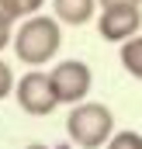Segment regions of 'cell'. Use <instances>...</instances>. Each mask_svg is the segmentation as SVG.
Listing matches in <instances>:
<instances>
[{
	"instance_id": "obj_11",
	"label": "cell",
	"mask_w": 142,
	"mask_h": 149,
	"mask_svg": "<svg viewBox=\"0 0 142 149\" xmlns=\"http://www.w3.org/2000/svg\"><path fill=\"white\" fill-rule=\"evenodd\" d=\"M42 3H45V0H17L21 17H31V14H38V10H42Z\"/></svg>"
},
{
	"instance_id": "obj_8",
	"label": "cell",
	"mask_w": 142,
	"mask_h": 149,
	"mask_svg": "<svg viewBox=\"0 0 142 149\" xmlns=\"http://www.w3.org/2000/svg\"><path fill=\"white\" fill-rule=\"evenodd\" d=\"M104 149H142V135L132 132V128H121L104 142Z\"/></svg>"
},
{
	"instance_id": "obj_1",
	"label": "cell",
	"mask_w": 142,
	"mask_h": 149,
	"mask_svg": "<svg viewBox=\"0 0 142 149\" xmlns=\"http://www.w3.org/2000/svg\"><path fill=\"white\" fill-rule=\"evenodd\" d=\"M63 45V28L59 17H45V14H31L24 17V24L14 31V56L28 66H45L49 59H56Z\"/></svg>"
},
{
	"instance_id": "obj_14",
	"label": "cell",
	"mask_w": 142,
	"mask_h": 149,
	"mask_svg": "<svg viewBox=\"0 0 142 149\" xmlns=\"http://www.w3.org/2000/svg\"><path fill=\"white\" fill-rule=\"evenodd\" d=\"M24 149H49V146H38V142H35V146H24Z\"/></svg>"
},
{
	"instance_id": "obj_2",
	"label": "cell",
	"mask_w": 142,
	"mask_h": 149,
	"mask_svg": "<svg viewBox=\"0 0 142 149\" xmlns=\"http://www.w3.org/2000/svg\"><path fill=\"white\" fill-rule=\"evenodd\" d=\"M66 132L80 149H104V142L114 135V114L107 104L80 101L66 114Z\"/></svg>"
},
{
	"instance_id": "obj_4",
	"label": "cell",
	"mask_w": 142,
	"mask_h": 149,
	"mask_svg": "<svg viewBox=\"0 0 142 149\" xmlns=\"http://www.w3.org/2000/svg\"><path fill=\"white\" fill-rule=\"evenodd\" d=\"M52 87L59 94V104H80L87 101L90 87H94V70L83 59H63L52 66Z\"/></svg>"
},
{
	"instance_id": "obj_10",
	"label": "cell",
	"mask_w": 142,
	"mask_h": 149,
	"mask_svg": "<svg viewBox=\"0 0 142 149\" xmlns=\"http://www.w3.org/2000/svg\"><path fill=\"white\" fill-rule=\"evenodd\" d=\"M17 87V80H14V73H10V63H3L0 59V101L3 97H10V90Z\"/></svg>"
},
{
	"instance_id": "obj_13",
	"label": "cell",
	"mask_w": 142,
	"mask_h": 149,
	"mask_svg": "<svg viewBox=\"0 0 142 149\" xmlns=\"http://www.w3.org/2000/svg\"><path fill=\"white\" fill-rule=\"evenodd\" d=\"M10 45V28H0V52Z\"/></svg>"
},
{
	"instance_id": "obj_6",
	"label": "cell",
	"mask_w": 142,
	"mask_h": 149,
	"mask_svg": "<svg viewBox=\"0 0 142 149\" xmlns=\"http://www.w3.org/2000/svg\"><path fill=\"white\" fill-rule=\"evenodd\" d=\"M97 7H101L97 0H52V10H56L59 24H73V28L76 24H87Z\"/></svg>"
},
{
	"instance_id": "obj_12",
	"label": "cell",
	"mask_w": 142,
	"mask_h": 149,
	"mask_svg": "<svg viewBox=\"0 0 142 149\" xmlns=\"http://www.w3.org/2000/svg\"><path fill=\"white\" fill-rule=\"evenodd\" d=\"M101 7H139L142 0H97Z\"/></svg>"
},
{
	"instance_id": "obj_3",
	"label": "cell",
	"mask_w": 142,
	"mask_h": 149,
	"mask_svg": "<svg viewBox=\"0 0 142 149\" xmlns=\"http://www.w3.org/2000/svg\"><path fill=\"white\" fill-rule=\"evenodd\" d=\"M14 94H17L21 111L35 114V118H45V114H52L56 108H59V94H56V87H52V76L42 73V70L24 73L21 80H17Z\"/></svg>"
},
{
	"instance_id": "obj_5",
	"label": "cell",
	"mask_w": 142,
	"mask_h": 149,
	"mask_svg": "<svg viewBox=\"0 0 142 149\" xmlns=\"http://www.w3.org/2000/svg\"><path fill=\"white\" fill-rule=\"evenodd\" d=\"M142 28V10L139 7H101V17H97V31L104 42H125V38L139 35Z\"/></svg>"
},
{
	"instance_id": "obj_7",
	"label": "cell",
	"mask_w": 142,
	"mask_h": 149,
	"mask_svg": "<svg viewBox=\"0 0 142 149\" xmlns=\"http://www.w3.org/2000/svg\"><path fill=\"white\" fill-rule=\"evenodd\" d=\"M121 66L135 80H142V35H132L121 42Z\"/></svg>"
},
{
	"instance_id": "obj_9",
	"label": "cell",
	"mask_w": 142,
	"mask_h": 149,
	"mask_svg": "<svg viewBox=\"0 0 142 149\" xmlns=\"http://www.w3.org/2000/svg\"><path fill=\"white\" fill-rule=\"evenodd\" d=\"M17 17H21V7H17V0H0V28H10Z\"/></svg>"
}]
</instances>
